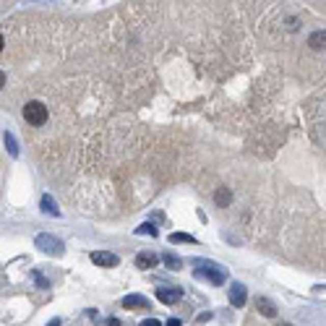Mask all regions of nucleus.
I'll return each instance as SVG.
<instances>
[{
    "instance_id": "nucleus-14",
    "label": "nucleus",
    "mask_w": 326,
    "mask_h": 326,
    "mask_svg": "<svg viewBox=\"0 0 326 326\" xmlns=\"http://www.w3.org/2000/svg\"><path fill=\"white\" fill-rule=\"evenodd\" d=\"M170 243H196V237H191L185 232H172L170 235Z\"/></svg>"
},
{
    "instance_id": "nucleus-6",
    "label": "nucleus",
    "mask_w": 326,
    "mask_h": 326,
    "mask_svg": "<svg viewBox=\"0 0 326 326\" xmlns=\"http://www.w3.org/2000/svg\"><path fill=\"white\" fill-rule=\"evenodd\" d=\"M256 311L261 313V316H266V318H274L279 311H277V306H274V303L269 300V297H264V295H258L256 297Z\"/></svg>"
},
{
    "instance_id": "nucleus-21",
    "label": "nucleus",
    "mask_w": 326,
    "mask_h": 326,
    "mask_svg": "<svg viewBox=\"0 0 326 326\" xmlns=\"http://www.w3.org/2000/svg\"><path fill=\"white\" fill-rule=\"evenodd\" d=\"M3 86H6V73L0 71V89H3Z\"/></svg>"
},
{
    "instance_id": "nucleus-8",
    "label": "nucleus",
    "mask_w": 326,
    "mask_h": 326,
    "mask_svg": "<svg viewBox=\"0 0 326 326\" xmlns=\"http://www.w3.org/2000/svg\"><path fill=\"white\" fill-rule=\"evenodd\" d=\"M157 264H159V258L151 253V251H141V253L136 256V266H139V269H154Z\"/></svg>"
},
{
    "instance_id": "nucleus-9",
    "label": "nucleus",
    "mask_w": 326,
    "mask_h": 326,
    "mask_svg": "<svg viewBox=\"0 0 326 326\" xmlns=\"http://www.w3.org/2000/svg\"><path fill=\"white\" fill-rule=\"evenodd\" d=\"M123 308H139V311H149V300L144 297V295H128V297H123Z\"/></svg>"
},
{
    "instance_id": "nucleus-18",
    "label": "nucleus",
    "mask_w": 326,
    "mask_h": 326,
    "mask_svg": "<svg viewBox=\"0 0 326 326\" xmlns=\"http://www.w3.org/2000/svg\"><path fill=\"white\" fill-rule=\"evenodd\" d=\"M141 326H162V323H159L157 318H144V321H141Z\"/></svg>"
},
{
    "instance_id": "nucleus-4",
    "label": "nucleus",
    "mask_w": 326,
    "mask_h": 326,
    "mask_svg": "<svg viewBox=\"0 0 326 326\" xmlns=\"http://www.w3.org/2000/svg\"><path fill=\"white\" fill-rule=\"evenodd\" d=\"M118 256L115 253H110V251H94L92 253V264H97V266H104V269H113V266H118Z\"/></svg>"
},
{
    "instance_id": "nucleus-19",
    "label": "nucleus",
    "mask_w": 326,
    "mask_h": 326,
    "mask_svg": "<svg viewBox=\"0 0 326 326\" xmlns=\"http://www.w3.org/2000/svg\"><path fill=\"white\" fill-rule=\"evenodd\" d=\"M104 326H120V321H118V318H107Z\"/></svg>"
},
{
    "instance_id": "nucleus-7",
    "label": "nucleus",
    "mask_w": 326,
    "mask_h": 326,
    "mask_svg": "<svg viewBox=\"0 0 326 326\" xmlns=\"http://www.w3.org/2000/svg\"><path fill=\"white\" fill-rule=\"evenodd\" d=\"M180 297H183V290L180 287H175V290H167V287L157 290V300L165 303V306H172V303H178Z\"/></svg>"
},
{
    "instance_id": "nucleus-11",
    "label": "nucleus",
    "mask_w": 326,
    "mask_h": 326,
    "mask_svg": "<svg viewBox=\"0 0 326 326\" xmlns=\"http://www.w3.org/2000/svg\"><path fill=\"white\" fill-rule=\"evenodd\" d=\"M42 211L52 214V216H60V209H58V204L50 199V196H42Z\"/></svg>"
},
{
    "instance_id": "nucleus-17",
    "label": "nucleus",
    "mask_w": 326,
    "mask_h": 326,
    "mask_svg": "<svg viewBox=\"0 0 326 326\" xmlns=\"http://www.w3.org/2000/svg\"><path fill=\"white\" fill-rule=\"evenodd\" d=\"M34 279H37V285H39V287H47V285H50V282H47L45 277H42L39 271H34Z\"/></svg>"
},
{
    "instance_id": "nucleus-12",
    "label": "nucleus",
    "mask_w": 326,
    "mask_h": 326,
    "mask_svg": "<svg viewBox=\"0 0 326 326\" xmlns=\"http://www.w3.org/2000/svg\"><path fill=\"white\" fill-rule=\"evenodd\" d=\"M165 266L170 271H178V269H183V261L178 256H172V253H165Z\"/></svg>"
},
{
    "instance_id": "nucleus-23",
    "label": "nucleus",
    "mask_w": 326,
    "mask_h": 326,
    "mask_svg": "<svg viewBox=\"0 0 326 326\" xmlns=\"http://www.w3.org/2000/svg\"><path fill=\"white\" fill-rule=\"evenodd\" d=\"M0 52H3V34H0Z\"/></svg>"
},
{
    "instance_id": "nucleus-13",
    "label": "nucleus",
    "mask_w": 326,
    "mask_h": 326,
    "mask_svg": "<svg viewBox=\"0 0 326 326\" xmlns=\"http://www.w3.org/2000/svg\"><path fill=\"white\" fill-rule=\"evenodd\" d=\"M323 39H326V34H323V29H321V32L311 34V39H308V42H311V47H313V50H323Z\"/></svg>"
},
{
    "instance_id": "nucleus-15",
    "label": "nucleus",
    "mask_w": 326,
    "mask_h": 326,
    "mask_svg": "<svg viewBox=\"0 0 326 326\" xmlns=\"http://www.w3.org/2000/svg\"><path fill=\"white\" fill-rule=\"evenodd\" d=\"M6 146H8V151H11V157H18V146H16V136L13 133H8V130H6Z\"/></svg>"
},
{
    "instance_id": "nucleus-5",
    "label": "nucleus",
    "mask_w": 326,
    "mask_h": 326,
    "mask_svg": "<svg viewBox=\"0 0 326 326\" xmlns=\"http://www.w3.org/2000/svg\"><path fill=\"white\" fill-rule=\"evenodd\" d=\"M246 300H248V290H246V285H240V282L230 285V303H232L235 308H243Z\"/></svg>"
},
{
    "instance_id": "nucleus-1",
    "label": "nucleus",
    "mask_w": 326,
    "mask_h": 326,
    "mask_svg": "<svg viewBox=\"0 0 326 326\" xmlns=\"http://www.w3.org/2000/svg\"><path fill=\"white\" fill-rule=\"evenodd\" d=\"M193 274L196 279H204L209 285H222L227 279V269L222 264H214V261H206V258H196L193 261Z\"/></svg>"
},
{
    "instance_id": "nucleus-24",
    "label": "nucleus",
    "mask_w": 326,
    "mask_h": 326,
    "mask_svg": "<svg viewBox=\"0 0 326 326\" xmlns=\"http://www.w3.org/2000/svg\"><path fill=\"white\" fill-rule=\"evenodd\" d=\"M282 326H292V323H282Z\"/></svg>"
},
{
    "instance_id": "nucleus-10",
    "label": "nucleus",
    "mask_w": 326,
    "mask_h": 326,
    "mask_svg": "<svg viewBox=\"0 0 326 326\" xmlns=\"http://www.w3.org/2000/svg\"><path fill=\"white\" fill-rule=\"evenodd\" d=\"M214 201H216V206H230V201H232V193H230V188H216V193H214Z\"/></svg>"
},
{
    "instance_id": "nucleus-3",
    "label": "nucleus",
    "mask_w": 326,
    "mask_h": 326,
    "mask_svg": "<svg viewBox=\"0 0 326 326\" xmlns=\"http://www.w3.org/2000/svg\"><path fill=\"white\" fill-rule=\"evenodd\" d=\"M37 248L42 251V253H47V256H63V251H65V246H63V240L60 237H55V235H47V232H42V235H37Z\"/></svg>"
},
{
    "instance_id": "nucleus-16",
    "label": "nucleus",
    "mask_w": 326,
    "mask_h": 326,
    "mask_svg": "<svg viewBox=\"0 0 326 326\" xmlns=\"http://www.w3.org/2000/svg\"><path fill=\"white\" fill-rule=\"evenodd\" d=\"M136 232H139V235H151V237H157V227L151 225V222H144V225H141Z\"/></svg>"
},
{
    "instance_id": "nucleus-2",
    "label": "nucleus",
    "mask_w": 326,
    "mask_h": 326,
    "mask_svg": "<svg viewBox=\"0 0 326 326\" xmlns=\"http://www.w3.org/2000/svg\"><path fill=\"white\" fill-rule=\"evenodd\" d=\"M47 107L42 104V102H26L24 104V120L29 125H45L47 123Z\"/></svg>"
},
{
    "instance_id": "nucleus-20",
    "label": "nucleus",
    "mask_w": 326,
    "mask_h": 326,
    "mask_svg": "<svg viewBox=\"0 0 326 326\" xmlns=\"http://www.w3.org/2000/svg\"><path fill=\"white\" fill-rule=\"evenodd\" d=\"M165 326H183V323H180V318H170Z\"/></svg>"
},
{
    "instance_id": "nucleus-22",
    "label": "nucleus",
    "mask_w": 326,
    "mask_h": 326,
    "mask_svg": "<svg viewBox=\"0 0 326 326\" xmlns=\"http://www.w3.org/2000/svg\"><path fill=\"white\" fill-rule=\"evenodd\" d=\"M47 326H60V318H55V321H50Z\"/></svg>"
}]
</instances>
